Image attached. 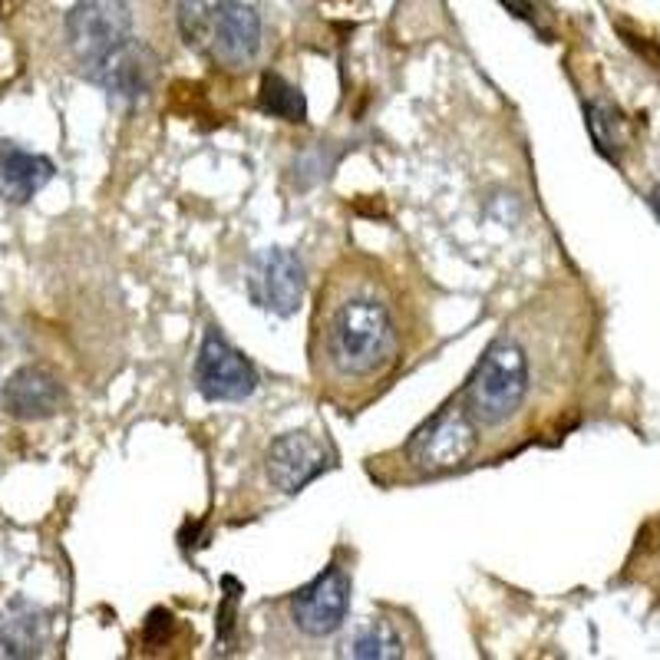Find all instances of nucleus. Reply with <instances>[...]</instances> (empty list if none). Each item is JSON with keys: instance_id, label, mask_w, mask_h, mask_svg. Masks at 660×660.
Segmentation results:
<instances>
[{"instance_id": "7ed1b4c3", "label": "nucleus", "mask_w": 660, "mask_h": 660, "mask_svg": "<svg viewBox=\"0 0 660 660\" xmlns=\"http://www.w3.org/2000/svg\"><path fill=\"white\" fill-rule=\"evenodd\" d=\"M528 396V360L525 350L509 337L492 340L466 380L462 406L479 426L495 429L522 410Z\"/></svg>"}, {"instance_id": "0eeeda50", "label": "nucleus", "mask_w": 660, "mask_h": 660, "mask_svg": "<svg viewBox=\"0 0 660 660\" xmlns=\"http://www.w3.org/2000/svg\"><path fill=\"white\" fill-rule=\"evenodd\" d=\"M195 387L208 403H241L258 390V373L251 360L212 327L195 360Z\"/></svg>"}, {"instance_id": "f8f14e48", "label": "nucleus", "mask_w": 660, "mask_h": 660, "mask_svg": "<svg viewBox=\"0 0 660 660\" xmlns=\"http://www.w3.org/2000/svg\"><path fill=\"white\" fill-rule=\"evenodd\" d=\"M57 165L17 142H0V198L10 205H27L53 179Z\"/></svg>"}, {"instance_id": "9d476101", "label": "nucleus", "mask_w": 660, "mask_h": 660, "mask_svg": "<svg viewBox=\"0 0 660 660\" xmlns=\"http://www.w3.org/2000/svg\"><path fill=\"white\" fill-rule=\"evenodd\" d=\"M330 466L324 443H317L311 433H284L268 446L264 472L268 482L284 495L301 492L307 482H314Z\"/></svg>"}, {"instance_id": "1a4fd4ad", "label": "nucleus", "mask_w": 660, "mask_h": 660, "mask_svg": "<svg viewBox=\"0 0 660 660\" xmlns=\"http://www.w3.org/2000/svg\"><path fill=\"white\" fill-rule=\"evenodd\" d=\"M350 591L354 585H350L347 571L340 565H327L311 585L291 594L288 611L294 627L307 637H330L340 631L350 611Z\"/></svg>"}, {"instance_id": "9b49d317", "label": "nucleus", "mask_w": 660, "mask_h": 660, "mask_svg": "<svg viewBox=\"0 0 660 660\" xmlns=\"http://www.w3.org/2000/svg\"><path fill=\"white\" fill-rule=\"evenodd\" d=\"M63 403H66L63 383L47 367H20L17 373H10L4 390H0L4 413L24 423L47 420V416L60 413Z\"/></svg>"}, {"instance_id": "20e7f679", "label": "nucleus", "mask_w": 660, "mask_h": 660, "mask_svg": "<svg viewBox=\"0 0 660 660\" xmlns=\"http://www.w3.org/2000/svg\"><path fill=\"white\" fill-rule=\"evenodd\" d=\"M479 423L472 420L466 406H446L439 410L433 420H426L420 429L413 433V439L406 443V456L420 472H449L466 466L469 456L476 453V436Z\"/></svg>"}, {"instance_id": "f03ea898", "label": "nucleus", "mask_w": 660, "mask_h": 660, "mask_svg": "<svg viewBox=\"0 0 660 660\" xmlns=\"http://www.w3.org/2000/svg\"><path fill=\"white\" fill-rule=\"evenodd\" d=\"M179 33L222 70H245L261 50V17L241 0H179Z\"/></svg>"}, {"instance_id": "f3484780", "label": "nucleus", "mask_w": 660, "mask_h": 660, "mask_svg": "<svg viewBox=\"0 0 660 660\" xmlns=\"http://www.w3.org/2000/svg\"><path fill=\"white\" fill-rule=\"evenodd\" d=\"M225 585V601H222V608H218V641H228L231 637V631H235V608H238V594H241V585L235 578H225L222 581Z\"/></svg>"}, {"instance_id": "f257e3e1", "label": "nucleus", "mask_w": 660, "mask_h": 660, "mask_svg": "<svg viewBox=\"0 0 660 660\" xmlns=\"http://www.w3.org/2000/svg\"><path fill=\"white\" fill-rule=\"evenodd\" d=\"M324 360L340 380H373L400 354V324L387 297L370 288H337L324 307Z\"/></svg>"}, {"instance_id": "423d86ee", "label": "nucleus", "mask_w": 660, "mask_h": 660, "mask_svg": "<svg viewBox=\"0 0 660 660\" xmlns=\"http://www.w3.org/2000/svg\"><path fill=\"white\" fill-rule=\"evenodd\" d=\"M86 80H93L113 103L119 106H142L156 90L159 80V60L146 43L129 40L103 60L83 66Z\"/></svg>"}, {"instance_id": "6ab92c4d", "label": "nucleus", "mask_w": 660, "mask_h": 660, "mask_svg": "<svg viewBox=\"0 0 660 660\" xmlns=\"http://www.w3.org/2000/svg\"><path fill=\"white\" fill-rule=\"evenodd\" d=\"M651 208H654V215L660 218V182L654 185V192H651Z\"/></svg>"}, {"instance_id": "2eb2a0df", "label": "nucleus", "mask_w": 660, "mask_h": 660, "mask_svg": "<svg viewBox=\"0 0 660 660\" xmlns=\"http://www.w3.org/2000/svg\"><path fill=\"white\" fill-rule=\"evenodd\" d=\"M585 119H588V132L594 139V149L601 152L608 162H621L624 152V116L604 99H594V103L585 106Z\"/></svg>"}, {"instance_id": "dca6fc26", "label": "nucleus", "mask_w": 660, "mask_h": 660, "mask_svg": "<svg viewBox=\"0 0 660 660\" xmlns=\"http://www.w3.org/2000/svg\"><path fill=\"white\" fill-rule=\"evenodd\" d=\"M258 103L268 116L284 119V123H304L307 119V99L294 83L284 80L281 73H264Z\"/></svg>"}, {"instance_id": "ddd939ff", "label": "nucleus", "mask_w": 660, "mask_h": 660, "mask_svg": "<svg viewBox=\"0 0 660 660\" xmlns=\"http://www.w3.org/2000/svg\"><path fill=\"white\" fill-rule=\"evenodd\" d=\"M50 637V621L37 604L14 601L4 614L0 627V644L7 657H37Z\"/></svg>"}, {"instance_id": "4468645a", "label": "nucleus", "mask_w": 660, "mask_h": 660, "mask_svg": "<svg viewBox=\"0 0 660 660\" xmlns=\"http://www.w3.org/2000/svg\"><path fill=\"white\" fill-rule=\"evenodd\" d=\"M344 657H363V660H393L403 657V641L393 631L390 621H367L344 641Z\"/></svg>"}, {"instance_id": "6e6552de", "label": "nucleus", "mask_w": 660, "mask_h": 660, "mask_svg": "<svg viewBox=\"0 0 660 660\" xmlns=\"http://www.w3.org/2000/svg\"><path fill=\"white\" fill-rule=\"evenodd\" d=\"M248 297L264 314L291 317L304 301V264L288 248H264L248 264Z\"/></svg>"}, {"instance_id": "39448f33", "label": "nucleus", "mask_w": 660, "mask_h": 660, "mask_svg": "<svg viewBox=\"0 0 660 660\" xmlns=\"http://www.w3.org/2000/svg\"><path fill=\"white\" fill-rule=\"evenodd\" d=\"M132 40V14L126 0H76L66 14V43L80 66L103 60L106 53Z\"/></svg>"}, {"instance_id": "a211bd4d", "label": "nucleus", "mask_w": 660, "mask_h": 660, "mask_svg": "<svg viewBox=\"0 0 660 660\" xmlns=\"http://www.w3.org/2000/svg\"><path fill=\"white\" fill-rule=\"evenodd\" d=\"M172 634V611L152 608L146 624H142V641L146 644H165V637Z\"/></svg>"}]
</instances>
